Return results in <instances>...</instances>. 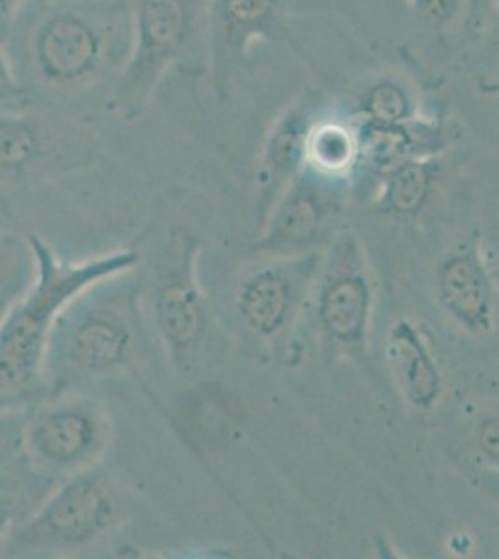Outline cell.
Returning <instances> with one entry per match:
<instances>
[{
    "mask_svg": "<svg viewBox=\"0 0 499 559\" xmlns=\"http://www.w3.org/2000/svg\"><path fill=\"white\" fill-rule=\"evenodd\" d=\"M308 139H310L308 115L302 108H295L292 112H287L271 134V142L266 150V166L271 168L272 176L284 178L297 168L298 163L306 155Z\"/></svg>",
    "mask_w": 499,
    "mask_h": 559,
    "instance_id": "obj_18",
    "label": "cell"
},
{
    "mask_svg": "<svg viewBox=\"0 0 499 559\" xmlns=\"http://www.w3.org/2000/svg\"><path fill=\"white\" fill-rule=\"evenodd\" d=\"M332 211V198L321 185L304 176L293 185L272 216L265 242L272 248L297 247L323 228Z\"/></svg>",
    "mask_w": 499,
    "mask_h": 559,
    "instance_id": "obj_13",
    "label": "cell"
},
{
    "mask_svg": "<svg viewBox=\"0 0 499 559\" xmlns=\"http://www.w3.org/2000/svg\"><path fill=\"white\" fill-rule=\"evenodd\" d=\"M438 292L451 316L470 331L490 329L492 287L475 248L464 247L443 261L438 271Z\"/></svg>",
    "mask_w": 499,
    "mask_h": 559,
    "instance_id": "obj_11",
    "label": "cell"
},
{
    "mask_svg": "<svg viewBox=\"0 0 499 559\" xmlns=\"http://www.w3.org/2000/svg\"><path fill=\"white\" fill-rule=\"evenodd\" d=\"M26 239L36 276L0 323V418L44 400L45 349L63 306L86 287L126 273L139 260L134 252H115L70 263L36 234H26Z\"/></svg>",
    "mask_w": 499,
    "mask_h": 559,
    "instance_id": "obj_2",
    "label": "cell"
},
{
    "mask_svg": "<svg viewBox=\"0 0 499 559\" xmlns=\"http://www.w3.org/2000/svg\"><path fill=\"white\" fill-rule=\"evenodd\" d=\"M4 540V534H2V511H0V543Z\"/></svg>",
    "mask_w": 499,
    "mask_h": 559,
    "instance_id": "obj_24",
    "label": "cell"
},
{
    "mask_svg": "<svg viewBox=\"0 0 499 559\" xmlns=\"http://www.w3.org/2000/svg\"><path fill=\"white\" fill-rule=\"evenodd\" d=\"M317 313L330 342L348 349L366 342L371 289L353 247L345 248L334 267L329 269L317 300Z\"/></svg>",
    "mask_w": 499,
    "mask_h": 559,
    "instance_id": "obj_8",
    "label": "cell"
},
{
    "mask_svg": "<svg viewBox=\"0 0 499 559\" xmlns=\"http://www.w3.org/2000/svg\"><path fill=\"white\" fill-rule=\"evenodd\" d=\"M361 110L373 123H405L411 118V99L393 83H380L367 92Z\"/></svg>",
    "mask_w": 499,
    "mask_h": 559,
    "instance_id": "obj_20",
    "label": "cell"
},
{
    "mask_svg": "<svg viewBox=\"0 0 499 559\" xmlns=\"http://www.w3.org/2000/svg\"><path fill=\"white\" fill-rule=\"evenodd\" d=\"M116 276L83 289L55 319L45 349V397L73 392L131 362L136 347L134 293L115 282Z\"/></svg>",
    "mask_w": 499,
    "mask_h": 559,
    "instance_id": "obj_3",
    "label": "cell"
},
{
    "mask_svg": "<svg viewBox=\"0 0 499 559\" xmlns=\"http://www.w3.org/2000/svg\"><path fill=\"white\" fill-rule=\"evenodd\" d=\"M462 0H414L417 12L437 28L448 25L455 17Z\"/></svg>",
    "mask_w": 499,
    "mask_h": 559,
    "instance_id": "obj_22",
    "label": "cell"
},
{
    "mask_svg": "<svg viewBox=\"0 0 499 559\" xmlns=\"http://www.w3.org/2000/svg\"><path fill=\"white\" fill-rule=\"evenodd\" d=\"M390 356L412 405L427 408L437 403L442 392L440 373L419 332L411 323L395 324L390 336Z\"/></svg>",
    "mask_w": 499,
    "mask_h": 559,
    "instance_id": "obj_14",
    "label": "cell"
},
{
    "mask_svg": "<svg viewBox=\"0 0 499 559\" xmlns=\"http://www.w3.org/2000/svg\"><path fill=\"white\" fill-rule=\"evenodd\" d=\"M28 408L20 444L32 474L68 479L86 471L105 450L107 421L90 401L66 392Z\"/></svg>",
    "mask_w": 499,
    "mask_h": 559,
    "instance_id": "obj_7",
    "label": "cell"
},
{
    "mask_svg": "<svg viewBox=\"0 0 499 559\" xmlns=\"http://www.w3.org/2000/svg\"><path fill=\"white\" fill-rule=\"evenodd\" d=\"M285 0H207L211 51L218 76L245 55L253 39L278 25Z\"/></svg>",
    "mask_w": 499,
    "mask_h": 559,
    "instance_id": "obj_10",
    "label": "cell"
},
{
    "mask_svg": "<svg viewBox=\"0 0 499 559\" xmlns=\"http://www.w3.org/2000/svg\"><path fill=\"white\" fill-rule=\"evenodd\" d=\"M131 47L108 105L133 120L152 99L171 66L183 58L197 28L194 0H129Z\"/></svg>",
    "mask_w": 499,
    "mask_h": 559,
    "instance_id": "obj_5",
    "label": "cell"
},
{
    "mask_svg": "<svg viewBox=\"0 0 499 559\" xmlns=\"http://www.w3.org/2000/svg\"><path fill=\"white\" fill-rule=\"evenodd\" d=\"M94 152L83 121L47 103H0V185L44 183L73 173Z\"/></svg>",
    "mask_w": 499,
    "mask_h": 559,
    "instance_id": "obj_4",
    "label": "cell"
},
{
    "mask_svg": "<svg viewBox=\"0 0 499 559\" xmlns=\"http://www.w3.org/2000/svg\"><path fill=\"white\" fill-rule=\"evenodd\" d=\"M28 0H0V44L4 45L13 23Z\"/></svg>",
    "mask_w": 499,
    "mask_h": 559,
    "instance_id": "obj_23",
    "label": "cell"
},
{
    "mask_svg": "<svg viewBox=\"0 0 499 559\" xmlns=\"http://www.w3.org/2000/svg\"><path fill=\"white\" fill-rule=\"evenodd\" d=\"M432 179V166L425 160L408 159L393 166L380 194V210L399 216L416 215L429 197Z\"/></svg>",
    "mask_w": 499,
    "mask_h": 559,
    "instance_id": "obj_15",
    "label": "cell"
},
{
    "mask_svg": "<svg viewBox=\"0 0 499 559\" xmlns=\"http://www.w3.org/2000/svg\"><path fill=\"white\" fill-rule=\"evenodd\" d=\"M158 329L177 358L197 349L205 332L202 299L187 274L166 276L155 299Z\"/></svg>",
    "mask_w": 499,
    "mask_h": 559,
    "instance_id": "obj_12",
    "label": "cell"
},
{
    "mask_svg": "<svg viewBox=\"0 0 499 559\" xmlns=\"http://www.w3.org/2000/svg\"><path fill=\"white\" fill-rule=\"evenodd\" d=\"M316 260L260 269L240 284L237 306L242 321L260 336H274L295 313Z\"/></svg>",
    "mask_w": 499,
    "mask_h": 559,
    "instance_id": "obj_9",
    "label": "cell"
},
{
    "mask_svg": "<svg viewBox=\"0 0 499 559\" xmlns=\"http://www.w3.org/2000/svg\"><path fill=\"white\" fill-rule=\"evenodd\" d=\"M118 516V500L108 479L79 472L63 479L20 527L8 535L4 550L13 556L66 552L102 537Z\"/></svg>",
    "mask_w": 499,
    "mask_h": 559,
    "instance_id": "obj_6",
    "label": "cell"
},
{
    "mask_svg": "<svg viewBox=\"0 0 499 559\" xmlns=\"http://www.w3.org/2000/svg\"><path fill=\"white\" fill-rule=\"evenodd\" d=\"M358 142V152L366 155V159L373 166L392 170L393 166L412 159L416 150L414 136L405 123H373L367 121L361 129Z\"/></svg>",
    "mask_w": 499,
    "mask_h": 559,
    "instance_id": "obj_17",
    "label": "cell"
},
{
    "mask_svg": "<svg viewBox=\"0 0 499 559\" xmlns=\"http://www.w3.org/2000/svg\"><path fill=\"white\" fill-rule=\"evenodd\" d=\"M306 153L321 173H343L356 157L358 142L347 129L329 123L310 131Z\"/></svg>",
    "mask_w": 499,
    "mask_h": 559,
    "instance_id": "obj_19",
    "label": "cell"
},
{
    "mask_svg": "<svg viewBox=\"0 0 499 559\" xmlns=\"http://www.w3.org/2000/svg\"><path fill=\"white\" fill-rule=\"evenodd\" d=\"M31 99L13 71L4 45L0 44V103H17Z\"/></svg>",
    "mask_w": 499,
    "mask_h": 559,
    "instance_id": "obj_21",
    "label": "cell"
},
{
    "mask_svg": "<svg viewBox=\"0 0 499 559\" xmlns=\"http://www.w3.org/2000/svg\"><path fill=\"white\" fill-rule=\"evenodd\" d=\"M129 47V0H28L4 41L28 97L55 107L116 81Z\"/></svg>",
    "mask_w": 499,
    "mask_h": 559,
    "instance_id": "obj_1",
    "label": "cell"
},
{
    "mask_svg": "<svg viewBox=\"0 0 499 559\" xmlns=\"http://www.w3.org/2000/svg\"><path fill=\"white\" fill-rule=\"evenodd\" d=\"M36 276V260L26 236L0 234V323Z\"/></svg>",
    "mask_w": 499,
    "mask_h": 559,
    "instance_id": "obj_16",
    "label": "cell"
}]
</instances>
